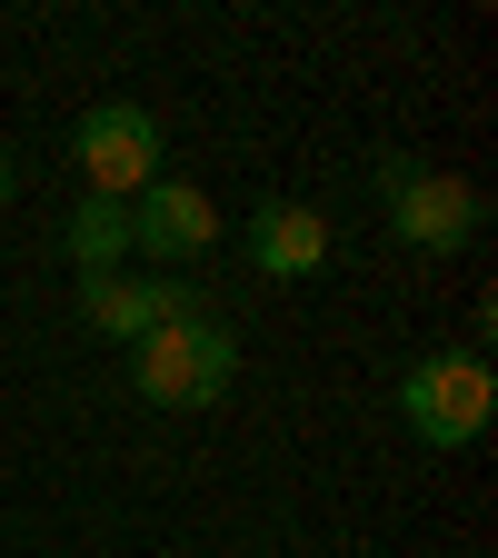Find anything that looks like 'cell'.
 <instances>
[{
  "label": "cell",
  "mask_w": 498,
  "mask_h": 558,
  "mask_svg": "<svg viewBox=\"0 0 498 558\" xmlns=\"http://www.w3.org/2000/svg\"><path fill=\"white\" fill-rule=\"evenodd\" d=\"M230 379H240V339L220 319H170L130 349V389L150 409H209L230 399Z\"/></svg>",
  "instance_id": "cell-1"
},
{
  "label": "cell",
  "mask_w": 498,
  "mask_h": 558,
  "mask_svg": "<svg viewBox=\"0 0 498 558\" xmlns=\"http://www.w3.org/2000/svg\"><path fill=\"white\" fill-rule=\"evenodd\" d=\"M488 409H498V379H488L478 349H439V360H418L399 379V418H409L418 449H469L488 429Z\"/></svg>",
  "instance_id": "cell-2"
},
{
  "label": "cell",
  "mask_w": 498,
  "mask_h": 558,
  "mask_svg": "<svg viewBox=\"0 0 498 558\" xmlns=\"http://www.w3.org/2000/svg\"><path fill=\"white\" fill-rule=\"evenodd\" d=\"M379 190H389V230L418 259H459L478 240V220H488V199L459 170H429V160H379Z\"/></svg>",
  "instance_id": "cell-3"
},
{
  "label": "cell",
  "mask_w": 498,
  "mask_h": 558,
  "mask_svg": "<svg viewBox=\"0 0 498 558\" xmlns=\"http://www.w3.org/2000/svg\"><path fill=\"white\" fill-rule=\"evenodd\" d=\"M70 160H81V190L90 199H139L160 180V120L139 110V100H100V110H81V130H70Z\"/></svg>",
  "instance_id": "cell-4"
},
{
  "label": "cell",
  "mask_w": 498,
  "mask_h": 558,
  "mask_svg": "<svg viewBox=\"0 0 498 558\" xmlns=\"http://www.w3.org/2000/svg\"><path fill=\"white\" fill-rule=\"evenodd\" d=\"M81 319L100 329V339H150V329H170V319H209L199 310V290L190 279H120V269H100V279H81Z\"/></svg>",
  "instance_id": "cell-5"
},
{
  "label": "cell",
  "mask_w": 498,
  "mask_h": 558,
  "mask_svg": "<svg viewBox=\"0 0 498 558\" xmlns=\"http://www.w3.org/2000/svg\"><path fill=\"white\" fill-rule=\"evenodd\" d=\"M209 240H220V209H209V190L190 180H150L130 199V250H150V259H209Z\"/></svg>",
  "instance_id": "cell-6"
},
{
  "label": "cell",
  "mask_w": 498,
  "mask_h": 558,
  "mask_svg": "<svg viewBox=\"0 0 498 558\" xmlns=\"http://www.w3.org/2000/svg\"><path fill=\"white\" fill-rule=\"evenodd\" d=\"M250 259L269 269V279H309L319 259H329V220L309 199H269L259 220H250Z\"/></svg>",
  "instance_id": "cell-7"
},
{
  "label": "cell",
  "mask_w": 498,
  "mask_h": 558,
  "mask_svg": "<svg viewBox=\"0 0 498 558\" xmlns=\"http://www.w3.org/2000/svg\"><path fill=\"white\" fill-rule=\"evenodd\" d=\"M60 250L81 259V279L120 269V250H130V209H120V199H81V209H70V230H60Z\"/></svg>",
  "instance_id": "cell-8"
},
{
  "label": "cell",
  "mask_w": 498,
  "mask_h": 558,
  "mask_svg": "<svg viewBox=\"0 0 498 558\" xmlns=\"http://www.w3.org/2000/svg\"><path fill=\"white\" fill-rule=\"evenodd\" d=\"M11 190H21V170H11V150H0V209H11Z\"/></svg>",
  "instance_id": "cell-9"
}]
</instances>
